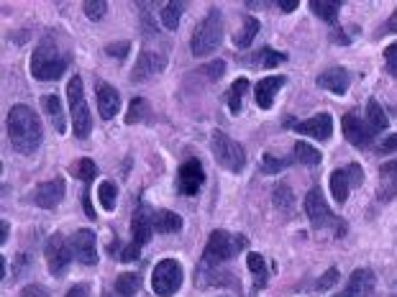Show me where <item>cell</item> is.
I'll use <instances>...</instances> for the list:
<instances>
[{"instance_id":"obj_40","label":"cell","mask_w":397,"mask_h":297,"mask_svg":"<svg viewBox=\"0 0 397 297\" xmlns=\"http://www.w3.org/2000/svg\"><path fill=\"white\" fill-rule=\"evenodd\" d=\"M83 11L90 21H100L105 15V11H108V3H105V0H85Z\"/></svg>"},{"instance_id":"obj_39","label":"cell","mask_w":397,"mask_h":297,"mask_svg":"<svg viewBox=\"0 0 397 297\" xmlns=\"http://www.w3.org/2000/svg\"><path fill=\"white\" fill-rule=\"evenodd\" d=\"M151 118V113H149V105H146V100L144 97H136L134 103H131V108H128V116H126V123H139V120H146Z\"/></svg>"},{"instance_id":"obj_18","label":"cell","mask_w":397,"mask_h":297,"mask_svg":"<svg viewBox=\"0 0 397 297\" xmlns=\"http://www.w3.org/2000/svg\"><path fill=\"white\" fill-rule=\"evenodd\" d=\"M167 67V57L157 52H141L136 60L134 69H131V82H146L154 74H159Z\"/></svg>"},{"instance_id":"obj_21","label":"cell","mask_w":397,"mask_h":297,"mask_svg":"<svg viewBox=\"0 0 397 297\" xmlns=\"http://www.w3.org/2000/svg\"><path fill=\"white\" fill-rule=\"evenodd\" d=\"M315 82H318V88L330 90V92H336V95H344L346 90H349V85H351V74L344 67H330L318 74Z\"/></svg>"},{"instance_id":"obj_51","label":"cell","mask_w":397,"mask_h":297,"mask_svg":"<svg viewBox=\"0 0 397 297\" xmlns=\"http://www.w3.org/2000/svg\"><path fill=\"white\" fill-rule=\"evenodd\" d=\"M333 41H336V44H351V36H346L344 31H336V34H333Z\"/></svg>"},{"instance_id":"obj_53","label":"cell","mask_w":397,"mask_h":297,"mask_svg":"<svg viewBox=\"0 0 397 297\" xmlns=\"http://www.w3.org/2000/svg\"><path fill=\"white\" fill-rule=\"evenodd\" d=\"M8 241V223L0 221V244H6Z\"/></svg>"},{"instance_id":"obj_38","label":"cell","mask_w":397,"mask_h":297,"mask_svg":"<svg viewBox=\"0 0 397 297\" xmlns=\"http://www.w3.org/2000/svg\"><path fill=\"white\" fill-rule=\"evenodd\" d=\"M272 198H274V208L285 210V213H290V210H293L295 198H293V190H290L287 185H277V187H274Z\"/></svg>"},{"instance_id":"obj_33","label":"cell","mask_w":397,"mask_h":297,"mask_svg":"<svg viewBox=\"0 0 397 297\" xmlns=\"http://www.w3.org/2000/svg\"><path fill=\"white\" fill-rule=\"evenodd\" d=\"M69 172H72L77 179L90 182V179H95V174H98V164L92 162V159H88V156H83V159H77V162L69 167Z\"/></svg>"},{"instance_id":"obj_25","label":"cell","mask_w":397,"mask_h":297,"mask_svg":"<svg viewBox=\"0 0 397 297\" xmlns=\"http://www.w3.org/2000/svg\"><path fill=\"white\" fill-rule=\"evenodd\" d=\"M341 0H310V8H313V13L318 18L328 23H336L338 21V13H341Z\"/></svg>"},{"instance_id":"obj_27","label":"cell","mask_w":397,"mask_h":297,"mask_svg":"<svg viewBox=\"0 0 397 297\" xmlns=\"http://www.w3.org/2000/svg\"><path fill=\"white\" fill-rule=\"evenodd\" d=\"M182 11H185V3H177V0H172V3H165V6H162V13H159V18H162V23H165V29H169V31L180 29Z\"/></svg>"},{"instance_id":"obj_3","label":"cell","mask_w":397,"mask_h":297,"mask_svg":"<svg viewBox=\"0 0 397 297\" xmlns=\"http://www.w3.org/2000/svg\"><path fill=\"white\" fill-rule=\"evenodd\" d=\"M246 238L244 236H231L228 230H213L208 238V246L202 251L200 264H225L231 261L241 249H246Z\"/></svg>"},{"instance_id":"obj_9","label":"cell","mask_w":397,"mask_h":297,"mask_svg":"<svg viewBox=\"0 0 397 297\" xmlns=\"http://www.w3.org/2000/svg\"><path fill=\"white\" fill-rule=\"evenodd\" d=\"M359 185H364V170L359 164H346L344 170H336L330 174V193H333L336 202H341V205L349 200V193L354 187Z\"/></svg>"},{"instance_id":"obj_32","label":"cell","mask_w":397,"mask_h":297,"mask_svg":"<svg viewBox=\"0 0 397 297\" xmlns=\"http://www.w3.org/2000/svg\"><path fill=\"white\" fill-rule=\"evenodd\" d=\"M246 90H249L246 77H241V80H236L231 85V90H228V108H231V113H241V105H244V95H246Z\"/></svg>"},{"instance_id":"obj_43","label":"cell","mask_w":397,"mask_h":297,"mask_svg":"<svg viewBox=\"0 0 397 297\" xmlns=\"http://www.w3.org/2000/svg\"><path fill=\"white\" fill-rule=\"evenodd\" d=\"M223 72H225V62H213V64H208V67H202L197 74H205L210 82H216Z\"/></svg>"},{"instance_id":"obj_30","label":"cell","mask_w":397,"mask_h":297,"mask_svg":"<svg viewBox=\"0 0 397 297\" xmlns=\"http://www.w3.org/2000/svg\"><path fill=\"white\" fill-rule=\"evenodd\" d=\"M367 123L375 134H382L384 128L390 126V120H387V116H384V111L379 108L377 100H369V105H367Z\"/></svg>"},{"instance_id":"obj_29","label":"cell","mask_w":397,"mask_h":297,"mask_svg":"<svg viewBox=\"0 0 397 297\" xmlns=\"http://www.w3.org/2000/svg\"><path fill=\"white\" fill-rule=\"evenodd\" d=\"M44 111L49 113V118H52L54 128H57V134H64V111H62V103L57 95H44Z\"/></svg>"},{"instance_id":"obj_49","label":"cell","mask_w":397,"mask_h":297,"mask_svg":"<svg viewBox=\"0 0 397 297\" xmlns=\"http://www.w3.org/2000/svg\"><path fill=\"white\" fill-rule=\"evenodd\" d=\"M83 205H85V213L90 218H95V208H92V202H90V190H85L83 193Z\"/></svg>"},{"instance_id":"obj_47","label":"cell","mask_w":397,"mask_h":297,"mask_svg":"<svg viewBox=\"0 0 397 297\" xmlns=\"http://www.w3.org/2000/svg\"><path fill=\"white\" fill-rule=\"evenodd\" d=\"M21 297H49V292L44 287H39V284H29V287H23Z\"/></svg>"},{"instance_id":"obj_19","label":"cell","mask_w":397,"mask_h":297,"mask_svg":"<svg viewBox=\"0 0 397 297\" xmlns=\"http://www.w3.org/2000/svg\"><path fill=\"white\" fill-rule=\"evenodd\" d=\"M375 272L372 269H356L349 282H346L344 292H338L336 297H369L375 292Z\"/></svg>"},{"instance_id":"obj_35","label":"cell","mask_w":397,"mask_h":297,"mask_svg":"<svg viewBox=\"0 0 397 297\" xmlns=\"http://www.w3.org/2000/svg\"><path fill=\"white\" fill-rule=\"evenodd\" d=\"M295 159L298 162H302L305 167H315V164H321V154L315 151L310 144H305V141H298L295 144Z\"/></svg>"},{"instance_id":"obj_34","label":"cell","mask_w":397,"mask_h":297,"mask_svg":"<svg viewBox=\"0 0 397 297\" xmlns=\"http://www.w3.org/2000/svg\"><path fill=\"white\" fill-rule=\"evenodd\" d=\"M246 264H249V272H251L256 279V290H262L264 284H267V264H264L262 254H249Z\"/></svg>"},{"instance_id":"obj_5","label":"cell","mask_w":397,"mask_h":297,"mask_svg":"<svg viewBox=\"0 0 397 297\" xmlns=\"http://www.w3.org/2000/svg\"><path fill=\"white\" fill-rule=\"evenodd\" d=\"M305 213L313 223L315 230H336L338 236L346 233V226L341 223V218L333 216V210L328 208V202L323 198V190L321 187H313L310 193L305 195Z\"/></svg>"},{"instance_id":"obj_48","label":"cell","mask_w":397,"mask_h":297,"mask_svg":"<svg viewBox=\"0 0 397 297\" xmlns=\"http://www.w3.org/2000/svg\"><path fill=\"white\" fill-rule=\"evenodd\" d=\"M88 295H90V287H88V284H75V287L67 292V297H88Z\"/></svg>"},{"instance_id":"obj_17","label":"cell","mask_w":397,"mask_h":297,"mask_svg":"<svg viewBox=\"0 0 397 297\" xmlns=\"http://www.w3.org/2000/svg\"><path fill=\"white\" fill-rule=\"evenodd\" d=\"M290 126L302 136H313L318 141H328L330 136H333V118H330L328 113H318L313 118L302 120V123H295L290 120Z\"/></svg>"},{"instance_id":"obj_52","label":"cell","mask_w":397,"mask_h":297,"mask_svg":"<svg viewBox=\"0 0 397 297\" xmlns=\"http://www.w3.org/2000/svg\"><path fill=\"white\" fill-rule=\"evenodd\" d=\"M384 31H395L397 34V8H395V13L390 15V21L384 23Z\"/></svg>"},{"instance_id":"obj_6","label":"cell","mask_w":397,"mask_h":297,"mask_svg":"<svg viewBox=\"0 0 397 297\" xmlns=\"http://www.w3.org/2000/svg\"><path fill=\"white\" fill-rule=\"evenodd\" d=\"M67 97H69V111H72V128H75L77 139H88L92 131V118L90 108L85 100V88L80 77H72L67 85Z\"/></svg>"},{"instance_id":"obj_37","label":"cell","mask_w":397,"mask_h":297,"mask_svg":"<svg viewBox=\"0 0 397 297\" xmlns=\"http://www.w3.org/2000/svg\"><path fill=\"white\" fill-rule=\"evenodd\" d=\"M98 200L100 205H103V210H116V200H118V190H116V185L113 182H103V185L98 187Z\"/></svg>"},{"instance_id":"obj_23","label":"cell","mask_w":397,"mask_h":297,"mask_svg":"<svg viewBox=\"0 0 397 297\" xmlns=\"http://www.w3.org/2000/svg\"><path fill=\"white\" fill-rule=\"evenodd\" d=\"M241 64H246V67H254V69H267V67H277L282 62H287V54L285 52H274V49H259L254 54H244L239 57Z\"/></svg>"},{"instance_id":"obj_28","label":"cell","mask_w":397,"mask_h":297,"mask_svg":"<svg viewBox=\"0 0 397 297\" xmlns=\"http://www.w3.org/2000/svg\"><path fill=\"white\" fill-rule=\"evenodd\" d=\"M256 34H259V21H256L254 15H244V29L233 36V44L239 46V49H246V46L254 41Z\"/></svg>"},{"instance_id":"obj_20","label":"cell","mask_w":397,"mask_h":297,"mask_svg":"<svg viewBox=\"0 0 397 297\" xmlns=\"http://www.w3.org/2000/svg\"><path fill=\"white\" fill-rule=\"evenodd\" d=\"M95 97H98V113L103 120H111L120 111V95L108 82H95Z\"/></svg>"},{"instance_id":"obj_4","label":"cell","mask_w":397,"mask_h":297,"mask_svg":"<svg viewBox=\"0 0 397 297\" xmlns=\"http://www.w3.org/2000/svg\"><path fill=\"white\" fill-rule=\"evenodd\" d=\"M221 15L223 13L218 8H210L208 15L195 29V34H193V54L195 57H208L218 49L221 36H223V18Z\"/></svg>"},{"instance_id":"obj_10","label":"cell","mask_w":397,"mask_h":297,"mask_svg":"<svg viewBox=\"0 0 397 297\" xmlns=\"http://www.w3.org/2000/svg\"><path fill=\"white\" fill-rule=\"evenodd\" d=\"M46 267H49V272H52L54 277H62L64 272H67L69 261H72V246L67 244V238L62 236V233H54V236H49V241H46Z\"/></svg>"},{"instance_id":"obj_8","label":"cell","mask_w":397,"mask_h":297,"mask_svg":"<svg viewBox=\"0 0 397 297\" xmlns=\"http://www.w3.org/2000/svg\"><path fill=\"white\" fill-rule=\"evenodd\" d=\"M180 287H182L180 261L162 259L157 267H154V275H151V290L157 292L159 297H172Z\"/></svg>"},{"instance_id":"obj_13","label":"cell","mask_w":397,"mask_h":297,"mask_svg":"<svg viewBox=\"0 0 397 297\" xmlns=\"http://www.w3.org/2000/svg\"><path fill=\"white\" fill-rule=\"evenodd\" d=\"M202 182H205V172H202L200 159H188L177 172V193L193 198L200 193Z\"/></svg>"},{"instance_id":"obj_46","label":"cell","mask_w":397,"mask_h":297,"mask_svg":"<svg viewBox=\"0 0 397 297\" xmlns=\"http://www.w3.org/2000/svg\"><path fill=\"white\" fill-rule=\"evenodd\" d=\"M139 254H141V246L131 244V246H126V249L120 251V261H136V259H139Z\"/></svg>"},{"instance_id":"obj_1","label":"cell","mask_w":397,"mask_h":297,"mask_svg":"<svg viewBox=\"0 0 397 297\" xmlns=\"http://www.w3.org/2000/svg\"><path fill=\"white\" fill-rule=\"evenodd\" d=\"M8 136H11V146L18 154H36V148L41 146V139H44V128H41V120L36 118V113L31 111L29 105H13L11 108Z\"/></svg>"},{"instance_id":"obj_12","label":"cell","mask_w":397,"mask_h":297,"mask_svg":"<svg viewBox=\"0 0 397 297\" xmlns=\"http://www.w3.org/2000/svg\"><path fill=\"white\" fill-rule=\"evenodd\" d=\"M195 282L197 287H236V275L225 264H200Z\"/></svg>"},{"instance_id":"obj_50","label":"cell","mask_w":397,"mask_h":297,"mask_svg":"<svg viewBox=\"0 0 397 297\" xmlns=\"http://www.w3.org/2000/svg\"><path fill=\"white\" fill-rule=\"evenodd\" d=\"M277 6L282 8V11H285V13H293L295 8H298V0H279Z\"/></svg>"},{"instance_id":"obj_24","label":"cell","mask_w":397,"mask_h":297,"mask_svg":"<svg viewBox=\"0 0 397 297\" xmlns=\"http://www.w3.org/2000/svg\"><path fill=\"white\" fill-rule=\"evenodd\" d=\"M287 77H279V74H274V77H264L259 85H256V105L262 108V111H270L272 103H274V95H277L279 88H285Z\"/></svg>"},{"instance_id":"obj_11","label":"cell","mask_w":397,"mask_h":297,"mask_svg":"<svg viewBox=\"0 0 397 297\" xmlns=\"http://www.w3.org/2000/svg\"><path fill=\"white\" fill-rule=\"evenodd\" d=\"M341 128H344V139L351 144V146H356V148H369V146H372L375 131L369 128L367 120L359 118V113H356V111L346 113L344 120H341Z\"/></svg>"},{"instance_id":"obj_15","label":"cell","mask_w":397,"mask_h":297,"mask_svg":"<svg viewBox=\"0 0 397 297\" xmlns=\"http://www.w3.org/2000/svg\"><path fill=\"white\" fill-rule=\"evenodd\" d=\"M69 246H72V254H75L77 261H83L85 267H95L98 264V246H95V233L88 228L77 230L75 236H72V241H69Z\"/></svg>"},{"instance_id":"obj_54","label":"cell","mask_w":397,"mask_h":297,"mask_svg":"<svg viewBox=\"0 0 397 297\" xmlns=\"http://www.w3.org/2000/svg\"><path fill=\"white\" fill-rule=\"evenodd\" d=\"M103 297H113V295H108V292H105V295H103Z\"/></svg>"},{"instance_id":"obj_44","label":"cell","mask_w":397,"mask_h":297,"mask_svg":"<svg viewBox=\"0 0 397 297\" xmlns=\"http://www.w3.org/2000/svg\"><path fill=\"white\" fill-rule=\"evenodd\" d=\"M336 282H338V269H328V272L321 277V282H318V290H330V287H333Z\"/></svg>"},{"instance_id":"obj_45","label":"cell","mask_w":397,"mask_h":297,"mask_svg":"<svg viewBox=\"0 0 397 297\" xmlns=\"http://www.w3.org/2000/svg\"><path fill=\"white\" fill-rule=\"evenodd\" d=\"M392 151H397V134L387 136V139L377 146V154H392Z\"/></svg>"},{"instance_id":"obj_41","label":"cell","mask_w":397,"mask_h":297,"mask_svg":"<svg viewBox=\"0 0 397 297\" xmlns=\"http://www.w3.org/2000/svg\"><path fill=\"white\" fill-rule=\"evenodd\" d=\"M128 49H131V44L128 41H113V44L105 46V54L108 57H113V60H123L128 54Z\"/></svg>"},{"instance_id":"obj_14","label":"cell","mask_w":397,"mask_h":297,"mask_svg":"<svg viewBox=\"0 0 397 297\" xmlns=\"http://www.w3.org/2000/svg\"><path fill=\"white\" fill-rule=\"evenodd\" d=\"M151 233H154V213L149 210L146 202H139L134 210V218H131V236H134V244L146 246L151 241Z\"/></svg>"},{"instance_id":"obj_2","label":"cell","mask_w":397,"mask_h":297,"mask_svg":"<svg viewBox=\"0 0 397 297\" xmlns=\"http://www.w3.org/2000/svg\"><path fill=\"white\" fill-rule=\"evenodd\" d=\"M67 67H69V52H62L60 41L52 34H46L39 41L34 57H31V74L36 80H60Z\"/></svg>"},{"instance_id":"obj_31","label":"cell","mask_w":397,"mask_h":297,"mask_svg":"<svg viewBox=\"0 0 397 297\" xmlns=\"http://www.w3.org/2000/svg\"><path fill=\"white\" fill-rule=\"evenodd\" d=\"M139 290H141V277L131 275V272L118 275V279H116V292H118L120 297H134Z\"/></svg>"},{"instance_id":"obj_42","label":"cell","mask_w":397,"mask_h":297,"mask_svg":"<svg viewBox=\"0 0 397 297\" xmlns=\"http://www.w3.org/2000/svg\"><path fill=\"white\" fill-rule=\"evenodd\" d=\"M384 67H387V72H390L392 77H397V41L384 49Z\"/></svg>"},{"instance_id":"obj_22","label":"cell","mask_w":397,"mask_h":297,"mask_svg":"<svg viewBox=\"0 0 397 297\" xmlns=\"http://www.w3.org/2000/svg\"><path fill=\"white\" fill-rule=\"evenodd\" d=\"M392 198H397V159L379 167V187H377V200L390 202Z\"/></svg>"},{"instance_id":"obj_36","label":"cell","mask_w":397,"mask_h":297,"mask_svg":"<svg viewBox=\"0 0 397 297\" xmlns=\"http://www.w3.org/2000/svg\"><path fill=\"white\" fill-rule=\"evenodd\" d=\"M290 164H293V159H287V156H274V154L262 156V172L264 174H277V172L287 170Z\"/></svg>"},{"instance_id":"obj_7","label":"cell","mask_w":397,"mask_h":297,"mask_svg":"<svg viewBox=\"0 0 397 297\" xmlns=\"http://www.w3.org/2000/svg\"><path fill=\"white\" fill-rule=\"evenodd\" d=\"M210 148L216 162L228 172H241L246 167V151L239 141H233L231 136H225L223 131H213L210 136Z\"/></svg>"},{"instance_id":"obj_16","label":"cell","mask_w":397,"mask_h":297,"mask_svg":"<svg viewBox=\"0 0 397 297\" xmlns=\"http://www.w3.org/2000/svg\"><path fill=\"white\" fill-rule=\"evenodd\" d=\"M64 198V179H49V182H41V185L31 193V202L39 205L44 210H54Z\"/></svg>"},{"instance_id":"obj_26","label":"cell","mask_w":397,"mask_h":297,"mask_svg":"<svg viewBox=\"0 0 397 297\" xmlns=\"http://www.w3.org/2000/svg\"><path fill=\"white\" fill-rule=\"evenodd\" d=\"M182 228V218L172 210H157L154 213V230L159 233H177Z\"/></svg>"}]
</instances>
